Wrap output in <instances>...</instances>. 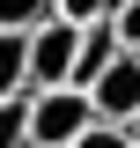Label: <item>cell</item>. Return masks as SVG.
Wrapping results in <instances>:
<instances>
[{
  "label": "cell",
  "mask_w": 140,
  "mask_h": 148,
  "mask_svg": "<svg viewBox=\"0 0 140 148\" xmlns=\"http://www.w3.org/2000/svg\"><path fill=\"white\" fill-rule=\"evenodd\" d=\"M88 126H96V104H88L81 89H44V96H30V148H74Z\"/></svg>",
  "instance_id": "6da1fadb"
},
{
  "label": "cell",
  "mask_w": 140,
  "mask_h": 148,
  "mask_svg": "<svg viewBox=\"0 0 140 148\" xmlns=\"http://www.w3.org/2000/svg\"><path fill=\"white\" fill-rule=\"evenodd\" d=\"M74 52H81V30H74V22H44V30L30 37V96L67 89L74 82Z\"/></svg>",
  "instance_id": "7a4b0ae2"
},
{
  "label": "cell",
  "mask_w": 140,
  "mask_h": 148,
  "mask_svg": "<svg viewBox=\"0 0 140 148\" xmlns=\"http://www.w3.org/2000/svg\"><path fill=\"white\" fill-rule=\"evenodd\" d=\"M88 104H96V126H125V119L140 111V52H125L118 67L88 89Z\"/></svg>",
  "instance_id": "3957f363"
},
{
  "label": "cell",
  "mask_w": 140,
  "mask_h": 148,
  "mask_svg": "<svg viewBox=\"0 0 140 148\" xmlns=\"http://www.w3.org/2000/svg\"><path fill=\"white\" fill-rule=\"evenodd\" d=\"M118 59H125V45H118V30H111V22L81 30V52H74V82H67V89H81V96H88L111 67H118Z\"/></svg>",
  "instance_id": "277c9868"
},
{
  "label": "cell",
  "mask_w": 140,
  "mask_h": 148,
  "mask_svg": "<svg viewBox=\"0 0 140 148\" xmlns=\"http://www.w3.org/2000/svg\"><path fill=\"white\" fill-rule=\"evenodd\" d=\"M7 96H30V37L0 30V104Z\"/></svg>",
  "instance_id": "5b68a950"
},
{
  "label": "cell",
  "mask_w": 140,
  "mask_h": 148,
  "mask_svg": "<svg viewBox=\"0 0 140 148\" xmlns=\"http://www.w3.org/2000/svg\"><path fill=\"white\" fill-rule=\"evenodd\" d=\"M44 22H59V0H0V30H15V37H37Z\"/></svg>",
  "instance_id": "8992f818"
},
{
  "label": "cell",
  "mask_w": 140,
  "mask_h": 148,
  "mask_svg": "<svg viewBox=\"0 0 140 148\" xmlns=\"http://www.w3.org/2000/svg\"><path fill=\"white\" fill-rule=\"evenodd\" d=\"M0 148H30V96L0 104Z\"/></svg>",
  "instance_id": "52a82bcc"
},
{
  "label": "cell",
  "mask_w": 140,
  "mask_h": 148,
  "mask_svg": "<svg viewBox=\"0 0 140 148\" xmlns=\"http://www.w3.org/2000/svg\"><path fill=\"white\" fill-rule=\"evenodd\" d=\"M111 15H118V0H59V22H74V30H96Z\"/></svg>",
  "instance_id": "ba28073f"
},
{
  "label": "cell",
  "mask_w": 140,
  "mask_h": 148,
  "mask_svg": "<svg viewBox=\"0 0 140 148\" xmlns=\"http://www.w3.org/2000/svg\"><path fill=\"white\" fill-rule=\"evenodd\" d=\"M111 30H118V45H125V52H140V0L111 15Z\"/></svg>",
  "instance_id": "9c48e42d"
},
{
  "label": "cell",
  "mask_w": 140,
  "mask_h": 148,
  "mask_svg": "<svg viewBox=\"0 0 140 148\" xmlns=\"http://www.w3.org/2000/svg\"><path fill=\"white\" fill-rule=\"evenodd\" d=\"M74 148H133V141H125V126H88Z\"/></svg>",
  "instance_id": "30bf717a"
},
{
  "label": "cell",
  "mask_w": 140,
  "mask_h": 148,
  "mask_svg": "<svg viewBox=\"0 0 140 148\" xmlns=\"http://www.w3.org/2000/svg\"><path fill=\"white\" fill-rule=\"evenodd\" d=\"M125 141H133V148H140V111H133V119H125Z\"/></svg>",
  "instance_id": "8fae6325"
},
{
  "label": "cell",
  "mask_w": 140,
  "mask_h": 148,
  "mask_svg": "<svg viewBox=\"0 0 140 148\" xmlns=\"http://www.w3.org/2000/svg\"><path fill=\"white\" fill-rule=\"evenodd\" d=\"M118 8H133V0H118Z\"/></svg>",
  "instance_id": "7c38bea8"
}]
</instances>
